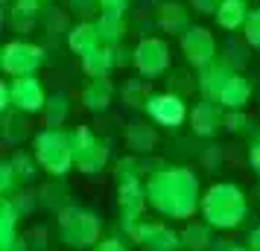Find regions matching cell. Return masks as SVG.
<instances>
[{"mask_svg": "<svg viewBox=\"0 0 260 251\" xmlns=\"http://www.w3.org/2000/svg\"><path fill=\"white\" fill-rule=\"evenodd\" d=\"M202 184L190 167L158 164L146 175V199L155 213L170 222H190L202 207Z\"/></svg>", "mask_w": 260, "mask_h": 251, "instance_id": "6da1fadb", "label": "cell"}, {"mask_svg": "<svg viewBox=\"0 0 260 251\" xmlns=\"http://www.w3.org/2000/svg\"><path fill=\"white\" fill-rule=\"evenodd\" d=\"M199 213L213 231H234L248 216V196L234 181H216L202 193Z\"/></svg>", "mask_w": 260, "mask_h": 251, "instance_id": "7a4b0ae2", "label": "cell"}, {"mask_svg": "<svg viewBox=\"0 0 260 251\" xmlns=\"http://www.w3.org/2000/svg\"><path fill=\"white\" fill-rule=\"evenodd\" d=\"M56 231L71 251H94V245L103 239V216L91 207L71 204L56 216Z\"/></svg>", "mask_w": 260, "mask_h": 251, "instance_id": "3957f363", "label": "cell"}, {"mask_svg": "<svg viewBox=\"0 0 260 251\" xmlns=\"http://www.w3.org/2000/svg\"><path fill=\"white\" fill-rule=\"evenodd\" d=\"M32 152L50 178H64L73 164V140L64 129H41L32 134Z\"/></svg>", "mask_w": 260, "mask_h": 251, "instance_id": "277c9868", "label": "cell"}, {"mask_svg": "<svg viewBox=\"0 0 260 251\" xmlns=\"http://www.w3.org/2000/svg\"><path fill=\"white\" fill-rule=\"evenodd\" d=\"M71 140L73 164L82 175L94 178L108 167V161H111V140L108 137H100L91 126H76V129H71Z\"/></svg>", "mask_w": 260, "mask_h": 251, "instance_id": "5b68a950", "label": "cell"}, {"mask_svg": "<svg viewBox=\"0 0 260 251\" xmlns=\"http://www.w3.org/2000/svg\"><path fill=\"white\" fill-rule=\"evenodd\" d=\"M44 47L36 44V41H26V38H15L9 44L0 47V70L3 76H32V73L41 70L44 64Z\"/></svg>", "mask_w": 260, "mask_h": 251, "instance_id": "8992f818", "label": "cell"}, {"mask_svg": "<svg viewBox=\"0 0 260 251\" xmlns=\"http://www.w3.org/2000/svg\"><path fill=\"white\" fill-rule=\"evenodd\" d=\"M132 64H135V70L138 76L143 79H158V76H164L170 70V64H173V53H170V44H167V38L161 35H143L135 50H132Z\"/></svg>", "mask_w": 260, "mask_h": 251, "instance_id": "52a82bcc", "label": "cell"}, {"mask_svg": "<svg viewBox=\"0 0 260 251\" xmlns=\"http://www.w3.org/2000/svg\"><path fill=\"white\" fill-rule=\"evenodd\" d=\"M178 47H181V56L193 70L199 73L205 67H211L213 61H219V44H216V35H213L208 26L193 24L184 32L178 35Z\"/></svg>", "mask_w": 260, "mask_h": 251, "instance_id": "ba28073f", "label": "cell"}, {"mask_svg": "<svg viewBox=\"0 0 260 251\" xmlns=\"http://www.w3.org/2000/svg\"><path fill=\"white\" fill-rule=\"evenodd\" d=\"M146 117L152 120L155 126H161L167 132H176L181 129L190 117V108H187V99L176 91H161V94H152L146 99Z\"/></svg>", "mask_w": 260, "mask_h": 251, "instance_id": "9c48e42d", "label": "cell"}, {"mask_svg": "<svg viewBox=\"0 0 260 251\" xmlns=\"http://www.w3.org/2000/svg\"><path fill=\"white\" fill-rule=\"evenodd\" d=\"M9 91H12V108L21 111V114H29L36 117L44 111L47 105V91H44V82L38 79L36 73L32 76H15L9 79Z\"/></svg>", "mask_w": 260, "mask_h": 251, "instance_id": "30bf717a", "label": "cell"}, {"mask_svg": "<svg viewBox=\"0 0 260 251\" xmlns=\"http://www.w3.org/2000/svg\"><path fill=\"white\" fill-rule=\"evenodd\" d=\"M132 242H138L143 251H184L181 245V231L170 228L167 222H158V219H143Z\"/></svg>", "mask_w": 260, "mask_h": 251, "instance_id": "8fae6325", "label": "cell"}, {"mask_svg": "<svg viewBox=\"0 0 260 251\" xmlns=\"http://www.w3.org/2000/svg\"><path fill=\"white\" fill-rule=\"evenodd\" d=\"M225 114L228 111L222 108V102H216V99H199L196 105L190 108L187 126L199 137H216L225 129Z\"/></svg>", "mask_w": 260, "mask_h": 251, "instance_id": "7c38bea8", "label": "cell"}, {"mask_svg": "<svg viewBox=\"0 0 260 251\" xmlns=\"http://www.w3.org/2000/svg\"><path fill=\"white\" fill-rule=\"evenodd\" d=\"M155 26L167 32V35H184L193 21H190V9L178 0H161L155 9Z\"/></svg>", "mask_w": 260, "mask_h": 251, "instance_id": "4fadbf2b", "label": "cell"}, {"mask_svg": "<svg viewBox=\"0 0 260 251\" xmlns=\"http://www.w3.org/2000/svg\"><path fill=\"white\" fill-rule=\"evenodd\" d=\"M126 149H129V155H152L155 146H158V129H155L152 120H132L129 126H126Z\"/></svg>", "mask_w": 260, "mask_h": 251, "instance_id": "5bb4252c", "label": "cell"}, {"mask_svg": "<svg viewBox=\"0 0 260 251\" xmlns=\"http://www.w3.org/2000/svg\"><path fill=\"white\" fill-rule=\"evenodd\" d=\"M114 94H117L114 82H111L108 76H100V79H88V85H85L82 94H79V102H82L85 111H91V114H103V111L111 108Z\"/></svg>", "mask_w": 260, "mask_h": 251, "instance_id": "9a60e30c", "label": "cell"}, {"mask_svg": "<svg viewBox=\"0 0 260 251\" xmlns=\"http://www.w3.org/2000/svg\"><path fill=\"white\" fill-rule=\"evenodd\" d=\"M64 44L71 53H76L79 59L94 53L96 47H103V38H100V29H96V21H76V24L68 29L64 35Z\"/></svg>", "mask_w": 260, "mask_h": 251, "instance_id": "2e32d148", "label": "cell"}, {"mask_svg": "<svg viewBox=\"0 0 260 251\" xmlns=\"http://www.w3.org/2000/svg\"><path fill=\"white\" fill-rule=\"evenodd\" d=\"M231 70L225 61H213L211 67H205V70H199V76H196V91H199L202 99H216L219 102V94H222L225 82L231 79Z\"/></svg>", "mask_w": 260, "mask_h": 251, "instance_id": "e0dca14e", "label": "cell"}, {"mask_svg": "<svg viewBox=\"0 0 260 251\" xmlns=\"http://www.w3.org/2000/svg\"><path fill=\"white\" fill-rule=\"evenodd\" d=\"M29 134H32V126H29V114H21V111H6L3 117H0V140L3 146H24L29 140Z\"/></svg>", "mask_w": 260, "mask_h": 251, "instance_id": "ac0fdd59", "label": "cell"}, {"mask_svg": "<svg viewBox=\"0 0 260 251\" xmlns=\"http://www.w3.org/2000/svg\"><path fill=\"white\" fill-rule=\"evenodd\" d=\"M254 96V88L243 73H231V79L225 82L222 94H219V102H222L225 111H246V105Z\"/></svg>", "mask_w": 260, "mask_h": 251, "instance_id": "d6986e66", "label": "cell"}, {"mask_svg": "<svg viewBox=\"0 0 260 251\" xmlns=\"http://www.w3.org/2000/svg\"><path fill=\"white\" fill-rule=\"evenodd\" d=\"M248 12H251L248 0H222L216 15H213V21H216V26L222 32H243V26L248 21Z\"/></svg>", "mask_w": 260, "mask_h": 251, "instance_id": "ffe728a7", "label": "cell"}, {"mask_svg": "<svg viewBox=\"0 0 260 251\" xmlns=\"http://www.w3.org/2000/svg\"><path fill=\"white\" fill-rule=\"evenodd\" d=\"M82 70L88 73V79H100V76H111V70H117V47H96L94 53L82 56Z\"/></svg>", "mask_w": 260, "mask_h": 251, "instance_id": "44dd1931", "label": "cell"}, {"mask_svg": "<svg viewBox=\"0 0 260 251\" xmlns=\"http://www.w3.org/2000/svg\"><path fill=\"white\" fill-rule=\"evenodd\" d=\"M38 202H41V207L44 210H50V213L59 216L64 207H71V190H68V184H64V178H50L47 184H41L38 187Z\"/></svg>", "mask_w": 260, "mask_h": 251, "instance_id": "7402d4cb", "label": "cell"}, {"mask_svg": "<svg viewBox=\"0 0 260 251\" xmlns=\"http://www.w3.org/2000/svg\"><path fill=\"white\" fill-rule=\"evenodd\" d=\"M21 210L15 207L12 199H0V251H6L12 242L21 239L18 225H21Z\"/></svg>", "mask_w": 260, "mask_h": 251, "instance_id": "603a6c76", "label": "cell"}, {"mask_svg": "<svg viewBox=\"0 0 260 251\" xmlns=\"http://www.w3.org/2000/svg\"><path fill=\"white\" fill-rule=\"evenodd\" d=\"M213 228L202 219V222H196V219H190V222H184V228H181V245H184V251H211L213 245Z\"/></svg>", "mask_w": 260, "mask_h": 251, "instance_id": "cb8c5ba5", "label": "cell"}, {"mask_svg": "<svg viewBox=\"0 0 260 251\" xmlns=\"http://www.w3.org/2000/svg\"><path fill=\"white\" fill-rule=\"evenodd\" d=\"M47 9V0H12V15H9V24L15 29H32L36 21L41 18V12Z\"/></svg>", "mask_w": 260, "mask_h": 251, "instance_id": "d4e9b609", "label": "cell"}, {"mask_svg": "<svg viewBox=\"0 0 260 251\" xmlns=\"http://www.w3.org/2000/svg\"><path fill=\"white\" fill-rule=\"evenodd\" d=\"M71 117V96L64 91H53L47 96V105L41 111V120H44V129H61Z\"/></svg>", "mask_w": 260, "mask_h": 251, "instance_id": "484cf974", "label": "cell"}, {"mask_svg": "<svg viewBox=\"0 0 260 251\" xmlns=\"http://www.w3.org/2000/svg\"><path fill=\"white\" fill-rule=\"evenodd\" d=\"M96 29H100L103 44L117 47V44H123V38H126V15L100 12V18H96Z\"/></svg>", "mask_w": 260, "mask_h": 251, "instance_id": "4316f807", "label": "cell"}, {"mask_svg": "<svg viewBox=\"0 0 260 251\" xmlns=\"http://www.w3.org/2000/svg\"><path fill=\"white\" fill-rule=\"evenodd\" d=\"M9 161H12V167L18 169V175H21V181H24L26 187H29V184H36L38 175L44 172V169H41V164H38L36 152H24V149H15L12 155H9Z\"/></svg>", "mask_w": 260, "mask_h": 251, "instance_id": "83f0119b", "label": "cell"}, {"mask_svg": "<svg viewBox=\"0 0 260 251\" xmlns=\"http://www.w3.org/2000/svg\"><path fill=\"white\" fill-rule=\"evenodd\" d=\"M120 96H123V102L129 108H146V99L152 96V91H149V79H129V82L123 85V91H120Z\"/></svg>", "mask_w": 260, "mask_h": 251, "instance_id": "f1b7e54d", "label": "cell"}, {"mask_svg": "<svg viewBox=\"0 0 260 251\" xmlns=\"http://www.w3.org/2000/svg\"><path fill=\"white\" fill-rule=\"evenodd\" d=\"M24 187L26 184L21 181L18 169L12 167V161L3 158V161H0V199H12L15 193H21Z\"/></svg>", "mask_w": 260, "mask_h": 251, "instance_id": "f546056e", "label": "cell"}, {"mask_svg": "<svg viewBox=\"0 0 260 251\" xmlns=\"http://www.w3.org/2000/svg\"><path fill=\"white\" fill-rule=\"evenodd\" d=\"M41 24H44V29H47V35H59V32H64L68 35V29H71L73 24H68V15H64V9H56V3H47V9L41 12V18H38Z\"/></svg>", "mask_w": 260, "mask_h": 251, "instance_id": "4dcf8cb0", "label": "cell"}, {"mask_svg": "<svg viewBox=\"0 0 260 251\" xmlns=\"http://www.w3.org/2000/svg\"><path fill=\"white\" fill-rule=\"evenodd\" d=\"M68 12L76 21H96L103 12V3L100 0H68Z\"/></svg>", "mask_w": 260, "mask_h": 251, "instance_id": "1f68e13d", "label": "cell"}, {"mask_svg": "<svg viewBox=\"0 0 260 251\" xmlns=\"http://www.w3.org/2000/svg\"><path fill=\"white\" fill-rule=\"evenodd\" d=\"M225 53H228V56H219V61H225L231 70L240 73V70H243V67L248 64V53H251V47H248L246 41H243L240 47H237V41H231V47L225 50Z\"/></svg>", "mask_w": 260, "mask_h": 251, "instance_id": "d6a6232c", "label": "cell"}, {"mask_svg": "<svg viewBox=\"0 0 260 251\" xmlns=\"http://www.w3.org/2000/svg\"><path fill=\"white\" fill-rule=\"evenodd\" d=\"M243 41H246L251 50H260V6H254L248 12V21L243 26Z\"/></svg>", "mask_w": 260, "mask_h": 251, "instance_id": "836d02e7", "label": "cell"}, {"mask_svg": "<svg viewBox=\"0 0 260 251\" xmlns=\"http://www.w3.org/2000/svg\"><path fill=\"white\" fill-rule=\"evenodd\" d=\"M225 129L234 134H246L251 129V120L246 117V111H228L225 114Z\"/></svg>", "mask_w": 260, "mask_h": 251, "instance_id": "e575fe53", "label": "cell"}, {"mask_svg": "<svg viewBox=\"0 0 260 251\" xmlns=\"http://www.w3.org/2000/svg\"><path fill=\"white\" fill-rule=\"evenodd\" d=\"M12 202H15V207H18V210H21V216H26V213H32V210H36L38 204V193H32V190H21V193H15L12 196Z\"/></svg>", "mask_w": 260, "mask_h": 251, "instance_id": "d590c367", "label": "cell"}, {"mask_svg": "<svg viewBox=\"0 0 260 251\" xmlns=\"http://www.w3.org/2000/svg\"><path fill=\"white\" fill-rule=\"evenodd\" d=\"M187 3H190V9H193L196 15H211L213 18L222 0H187Z\"/></svg>", "mask_w": 260, "mask_h": 251, "instance_id": "8d00e7d4", "label": "cell"}, {"mask_svg": "<svg viewBox=\"0 0 260 251\" xmlns=\"http://www.w3.org/2000/svg\"><path fill=\"white\" fill-rule=\"evenodd\" d=\"M248 167L260 178V134H254L251 144H248Z\"/></svg>", "mask_w": 260, "mask_h": 251, "instance_id": "74e56055", "label": "cell"}, {"mask_svg": "<svg viewBox=\"0 0 260 251\" xmlns=\"http://www.w3.org/2000/svg\"><path fill=\"white\" fill-rule=\"evenodd\" d=\"M26 242H29V251H47V231L44 228H36L26 234Z\"/></svg>", "mask_w": 260, "mask_h": 251, "instance_id": "f35d334b", "label": "cell"}, {"mask_svg": "<svg viewBox=\"0 0 260 251\" xmlns=\"http://www.w3.org/2000/svg\"><path fill=\"white\" fill-rule=\"evenodd\" d=\"M94 251H129V245H126L120 237H103L94 245Z\"/></svg>", "mask_w": 260, "mask_h": 251, "instance_id": "ab89813d", "label": "cell"}, {"mask_svg": "<svg viewBox=\"0 0 260 251\" xmlns=\"http://www.w3.org/2000/svg\"><path fill=\"white\" fill-rule=\"evenodd\" d=\"M6 111H12V91H9V82L3 79L0 82V114H6Z\"/></svg>", "mask_w": 260, "mask_h": 251, "instance_id": "60d3db41", "label": "cell"}, {"mask_svg": "<svg viewBox=\"0 0 260 251\" xmlns=\"http://www.w3.org/2000/svg\"><path fill=\"white\" fill-rule=\"evenodd\" d=\"M100 3H103V12L126 15V9H129V0H100Z\"/></svg>", "mask_w": 260, "mask_h": 251, "instance_id": "b9f144b4", "label": "cell"}, {"mask_svg": "<svg viewBox=\"0 0 260 251\" xmlns=\"http://www.w3.org/2000/svg\"><path fill=\"white\" fill-rule=\"evenodd\" d=\"M246 248H248V251H260V225H254L251 231H248V237H246Z\"/></svg>", "mask_w": 260, "mask_h": 251, "instance_id": "7bdbcfd3", "label": "cell"}, {"mask_svg": "<svg viewBox=\"0 0 260 251\" xmlns=\"http://www.w3.org/2000/svg\"><path fill=\"white\" fill-rule=\"evenodd\" d=\"M211 251H234V242L231 239H213Z\"/></svg>", "mask_w": 260, "mask_h": 251, "instance_id": "ee69618b", "label": "cell"}, {"mask_svg": "<svg viewBox=\"0 0 260 251\" xmlns=\"http://www.w3.org/2000/svg\"><path fill=\"white\" fill-rule=\"evenodd\" d=\"M6 251H29V242H26V237H21L18 242H12Z\"/></svg>", "mask_w": 260, "mask_h": 251, "instance_id": "f6af8a7d", "label": "cell"}, {"mask_svg": "<svg viewBox=\"0 0 260 251\" xmlns=\"http://www.w3.org/2000/svg\"><path fill=\"white\" fill-rule=\"evenodd\" d=\"M234 251H248V248H246V245H237V242H234Z\"/></svg>", "mask_w": 260, "mask_h": 251, "instance_id": "bcb514c9", "label": "cell"}, {"mask_svg": "<svg viewBox=\"0 0 260 251\" xmlns=\"http://www.w3.org/2000/svg\"><path fill=\"white\" fill-rule=\"evenodd\" d=\"M0 3H3V6H12V0H0Z\"/></svg>", "mask_w": 260, "mask_h": 251, "instance_id": "7dc6e473", "label": "cell"}, {"mask_svg": "<svg viewBox=\"0 0 260 251\" xmlns=\"http://www.w3.org/2000/svg\"><path fill=\"white\" fill-rule=\"evenodd\" d=\"M254 196H257V202H260V187H257V190H254Z\"/></svg>", "mask_w": 260, "mask_h": 251, "instance_id": "c3c4849f", "label": "cell"}, {"mask_svg": "<svg viewBox=\"0 0 260 251\" xmlns=\"http://www.w3.org/2000/svg\"><path fill=\"white\" fill-rule=\"evenodd\" d=\"M47 3H61V0H47Z\"/></svg>", "mask_w": 260, "mask_h": 251, "instance_id": "681fc988", "label": "cell"}]
</instances>
